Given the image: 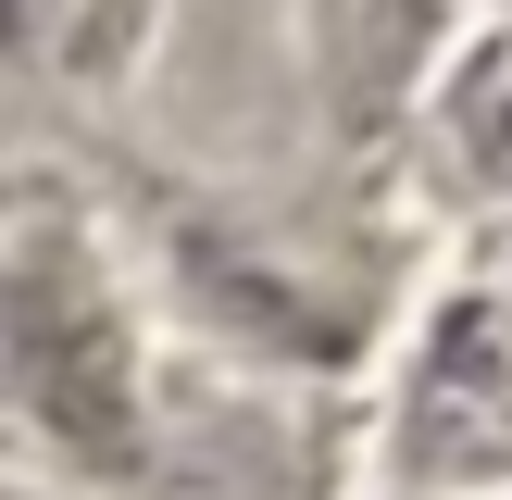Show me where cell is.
<instances>
[{"label": "cell", "mask_w": 512, "mask_h": 500, "mask_svg": "<svg viewBox=\"0 0 512 500\" xmlns=\"http://www.w3.org/2000/svg\"><path fill=\"white\" fill-rule=\"evenodd\" d=\"M0 375H13L25 425L75 475H125L150 450L138 325H125V288H113V263H100V238L75 213H38L0 250Z\"/></svg>", "instance_id": "1"}, {"label": "cell", "mask_w": 512, "mask_h": 500, "mask_svg": "<svg viewBox=\"0 0 512 500\" xmlns=\"http://www.w3.org/2000/svg\"><path fill=\"white\" fill-rule=\"evenodd\" d=\"M438 13L450 0H313V50L338 75V113L350 125H388L413 100L425 50H438Z\"/></svg>", "instance_id": "2"}]
</instances>
